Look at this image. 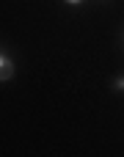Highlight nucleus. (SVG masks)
<instances>
[{"mask_svg": "<svg viewBox=\"0 0 124 157\" xmlns=\"http://www.w3.org/2000/svg\"><path fill=\"white\" fill-rule=\"evenodd\" d=\"M11 75H14V63L6 52H0V80H8Z\"/></svg>", "mask_w": 124, "mask_h": 157, "instance_id": "obj_1", "label": "nucleus"}, {"mask_svg": "<svg viewBox=\"0 0 124 157\" xmlns=\"http://www.w3.org/2000/svg\"><path fill=\"white\" fill-rule=\"evenodd\" d=\"M64 3H69V6H80L83 0H64Z\"/></svg>", "mask_w": 124, "mask_h": 157, "instance_id": "obj_2", "label": "nucleus"}, {"mask_svg": "<svg viewBox=\"0 0 124 157\" xmlns=\"http://www.w3.org/2000/svg\"><path fill=\"white\" fill-rule=\"evenodd\" d=\"M116 88H124V77H122V80H116Z\"/></svg>", "mask_w": 124, "mask_h": 157, "instance_id": "obj_3", "label": "nucleus"}]
</instances>
